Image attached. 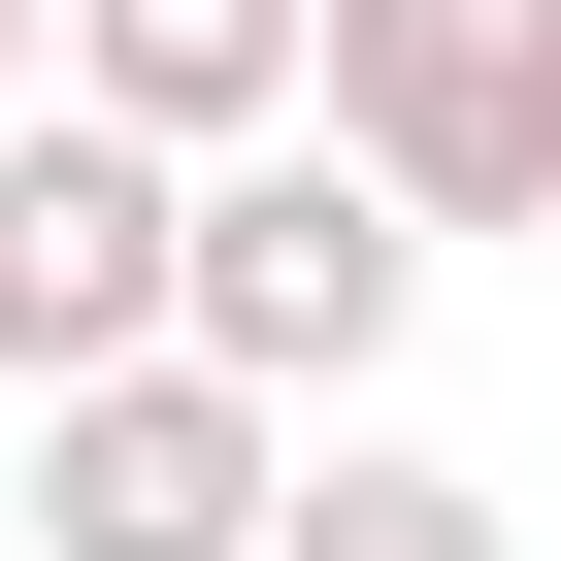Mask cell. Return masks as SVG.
<instances>
[{
    "instance_id": "obj_1",
    "label": "cell",
    "mask_w": 561,
    "mask_h": 561,
    "mask_svg": "<svg viewBox=\"0 0 561 561\" xmlns=\"http://www.w3.org/2000/svg\"><path fill=\"white\" fill-rule=\"evenodd\" d=\"M397 331H430V231H397L331 133H231V165H165V364H231L264 430H331Z\"/></svg>"
},
{
    "instance_id": "obj_2",
    "label": "cell",
    "mask_w": 561,
    "mask_h": 561,
    "mask_svg": "<svg viewBox=\"0 0 561 561\" xmlns=\"http://www.w3.org/2000/svg\"><path fill=\"white\" fill-rule=\"evenodd\" d=\"M298 133L397 231H561V0H298Z\"/></svg>"
},
{
    "instance_id": "obj_3",
    "label": "cell",
    "mask_w": 561,
    "mask_h": 561,
    "mask_svg": "<svg viewBox=\"0 0 561 561\" xmlns=\"http://www.w3.org/2000/svg\"><path fill=\"white\" fill-rule=\"evenodd\" d=\"M264 462H298V430H264L231 364H67L34 397V561H264Z\"/></svg>"
},
{
    "instance_id": "obj_4",
    "label": "cell",
    "mask_w": 561,
    "mask_h": 561,
    "mask_svg": "<svg viewBox=\"0 0 561 561\" xmlns=\"http://www.w3.org/2000/svg\"><path fill=\"white\" fill-rule=\"evenodd\" d=\"M133 331H165V133L0 100V397H67V364H133Z\"/></svg>"
},
{
    "instance_id": "obj_5",
    "label": "cell",
    "mask_w": 561,
    "mask_h": 561,
    "mask_svg": "<svg viewBox=\"0 0 561 561\" xmlns=\"http://www.w3.org/2000/svg\"><path fill=\"white\" fill-rule=\"evenodd\" d=\"M34 67H67L100 133L231 165V133H298V0H34Z\"/></svg>"
},
{
    "instance_id": "obj_6",
    "label": "cell",
    "mask_w": 561,
    "mask_h": 561,
    "mask_svg": "<svg viewBox=\"0 0 561 561\" xmlns=\"http://www.w3.org/2000/svg\"><path fill=\"white\" fill-rule=\"evenodd\" d=\"M264 561H528V528H495L430 430H364V397H331L298 462H264Z\"/></svg>"
},
{
    "instance_id": "obj_7",
    "label": "cell",
    "mask_w": 561,
    "mask_h": 561,
    "mask_svg": "<svg viewBox=\"0 0 561 561\" xmlns=\"http://www.w3.org/2000/svg\"><path fill=\"white\" fill-rule=\"evenodd\" d=\"M0 100H67V67H34V0H0Z\"/></svg>"
}]
</instances>
